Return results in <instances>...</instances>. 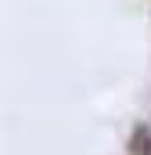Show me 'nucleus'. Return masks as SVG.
I'll use <instances>...</instances> for the list:
<instances>
[{"mask_svg":"<svg viewBox=\"0 0 151 155\" xmlns=\"http://www.w3.org/2000/svg\"><path fill=\"white\" fill-rule=\"evenodd\" d=\"M130 152L133 155H151V126H137V130H133Z\"/></svg>","mask_w":151,"mask_h":155,"instance_id":"nucleus-1","label":"nucleus"}]
</instances>
